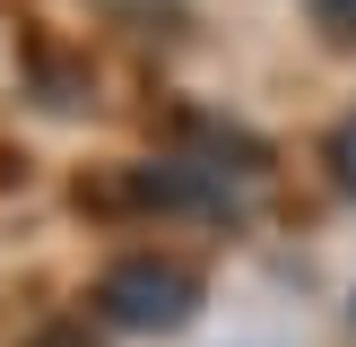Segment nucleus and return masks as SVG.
Segmentation results:
<instances>
[{"mask_svg":"<svg viewBox=\"0 0 356 347\" xmlns=\"http://www.w3.org/2000/svg\"><path fill=\"white\" fill-rule=\"evenodd\" d=\"M96 312L113 330H183L200 312V278L183 260H165V252H131V260H113L96 278Z\"/></svg>","mask_w":356,"mask_h":347,"instance_id":"obj_1","label":"nucleus"},{"mask_svg":"<svg viewBox=\"0 0 356 347\" xmlns=\"http://www.w3.org/2000/svg\"><path fill=\"white\" fill-rule=\"evenodd\" d=\"M330 165H339V191H356V121L330 130Z\"/></svg>","mask_w":356,"mask_h":347,"instance_id":"obj_2","label":"nucleus"},{"mask_svg":"<svg viewBox=\"0 0 356 347\" xmlns=\"http://www.w3.org/2000/svg\"><path fill=\"white\" fill-rule=\"evenodd\" d=\"M313 9H322V17H339V26L356 35V0H313Z\"/></svg>","mask_w":356,"mask_h":347,"instance_id":"obj_3","label":"nucleus"}]
</instances>
